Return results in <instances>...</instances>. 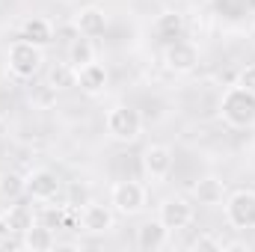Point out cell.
Instances as JSON below:
<instances>
[{
	"instance_id": "6da1fadb",
	"label": "cell",
	"mask_w": 255,
	"mask_h": 252,
	"mask_svg": "<svg viewBox=\"0 0 255 252\" xmlns=\"http://www.w3.org/2000/svg\"><path fill=\"white\" fill-rule=\"evenodd\" d=\"M220 119L229 127H253L255 125V95L244 86H229L220 95Z\"/></svg>"
},
{
	"instance_id": "7a4b0ae2",
	"label": "cell",
	"mask_w": 255,
	"mask_h": 252,
	"mask_svg": "<svg viewBox=\"0 0 255 252\" xmlns=\"http://www.w3.org/2000/svg\"><path fill=\"white\" fill-rule=\"evenodd\" d=\"M42 63H45V54L39 45L27 42V39H18L9 45L6 51V71L18 80H33L39 71H42Z\"/></svg>"
},
{
	"instance_id": "3957f363",
	"label": "cell",
	"mask_w": 255,
	"mask_h": 252,
	"mask_svg": "<svg viewBox=\"0 0 255 252\" xmlns=\"http://www.w3.org/2000/svg\"><path fill=\"white\" fill-rule=\"evenodd\" d=\"M104 127H107L110 139H116V142H136L142 133V116H139V110H133L128 104H116L107 110Z\"/></svg>"
},
{
	"instance_id": "277c9868",
	"label": "cell",
	"mask_w": 255,
	"mask_h": 252,
	"mask_svg": "<svg viewBox=\"0 0 255 252\" xmlns=\"http://www.w3.org/2000/svg\"><path fill=\"white\" fill-rule=\"evenodd\" d=\"M223 208H226V220H229L232 229H241V232L255 229V190L244 187L229 193Z\"/></svg>"
},
{
	"instance_id": "5b68a950",
	"label": "cell",
	"mask_w": 255,
	"mask_h": 252,
	"mask_svg": "<svg viewBox=\"0 0 255 252\" xmlns=\"http://www.w3.org/2000/svg\"><path fill=\"white\" fill-rule=\"evenodd\" d=\"M148 202V193L139 181H116L110 190V208L122 217H136Z\"/></svg>"
},
{
	"instance_id": "8992f818",
	"label": "cell",
	"mask_w": 255,
	"mask_h": 252,
	"mask_svg": "<svg viewBox=\"0 0 255 252\" xmlns=\"http://www.w3.org/2000/svg\"><path fill=\"white\" fill-rule=\"evenodd\" d=\"M139 163H142V175L157 184V181H166V178H169V172H172V166H175V154H172L169 145L154 142V145H148V148L142 151Z\"/></svg>"
},
{
	"instance_id": "52a82bcc",
	"label": "cell",
	"mask_w": 255,
	"mask_h": 252,
	"mask_svg": "<svg viewBox=\"0 0 255 252\" xmlns=\"http://www.w3.org/2000/svg\"><path fill=\"white\" fill-rule=\"evenodd\" d=\"M193 217H196V211H193V205L184 196H166V199L160 202V208H157V220H160L169 232L187 229L193 223Z\"/></svg>"
},
{
	"instance_id": "ba28073f",
	"label": "cell",
	"mask_w": 255,
	"mask_h": 252,
	"mask_svg": "<svg viewBox=\"0 0 255 252\" xmlns=\"http://www.w3.org/2000/svg\"><path fill=\"white\" fill-rule=\"evenodd\" d=\"M163 65L172 71V74H190L193 68L199 65V48L187 42V39H178V42H169L163 48Z\"/></svg>"
},
{
	"instance_id": "9c48e42d",
	"label": "cell",
	"mask_w": 255,
	"mask_h": 252,
	"mask_svg": "<svg viewBox=\"0 0 255 252\" xmlns=\"http://www.w3.org/2000/svg\"><path fill=\"white\" fill-rule=\"evenodd\" d=\"M60 178H57V172H51V169H45V166H39V169H30L27 175H24V193L30 196V199H36V202H51L57 193H60Z\"/></svg>"
},
{
	"instance_id": "30bf717a",
	"label": "cell",
	"mask_w": 255,
	"mask_h": 252,
	"mask_svg": "<svg viewBox=\"0 0 255 252\" xmlns=\"http://www.w3.org/2000/svg\"><path fill=\"white\" fill-rule=\"evenodd\" d=\"M116 226V211L98 202H86L80 208V229L86 235H107Z\"/></svg>"
},
{
	"instance_id": "8fae6325",
	"label": "cell",
	"mask_w": 255,
	"mask_h": 252,
	"mask_svg": "<svg viewBox=\"0 0 255 252\" xmlns=\"http://www.w3.org/2000/svg\"><path fill=\"white\" fill-rule=\"evenodd\" d=\"M74 86H80L83 95H101L107 89V68L98 63V60L80 65L74 71Z\"/></svg>"
},
{
	"instance_id": "7c38bea8",
	"label": "cell",
	"mask_w": 255,
	"mask_h": 252,
	"mask_svg": "<svg viewBox=\"0 0 255 252\" xmlns=\"http://www.w3.org/2000/svg\"><path fill=\"white\" fill-rule=\"evenodd\" d=\"M74 30L86 39H98L107 30V12L101 6H83L74 15Z\"/></svg>"
},
{
	"instance_id": "4fadbf2b",
	"label": "cell",
	"mask_w": 255,
	"mask_h": 252,
	"mask_svg": "<svg viewBox=\"0 0 255 252\" xmlns=\"http://www.w3.org/2000/svg\"><path fill=\"white\" fill-rule=\"evenodd\" d=\"M151 33H154V39H157V42H163V45L184 39V15H181V12H175V9L160 12V15L154 18V24H151Z\"/></svg>"
},
{
	"instance_id": "5bb4252c",
	"label": "cell",
	"mask_w": 255,
	"mask_h": 252,
	"mask_svg": "<svg viewBox=\"0 0 255 252\" xmlns=\"http://www.w3.org/2000/svg\"><path fill=\"white\" fill-rule=\"evenodd\" d=\"M169 229L160 223V220H148V223H142L139 229H136V250L142 252H157L163 250L166 244H169Z\"/></svg>"
},
{
	"instance_id": "9a60e30c",
	"label": "cell",
	"mask_w": 255,
	"mask_h": 252,
	"mask_svg": "<svg viewBox=\"0 0 255 252\" xmlns=\"http://www.w3.org/2000/svg\"><path fill=\"white\" fill-rule=\"evenodd\" d=\"M193 196H196V202L199 205H205V208H217V205H223L226 202V184L217 178V175H205V178H199L196 184H193Z\"/></svg>"
},
{
	"instance_id": "2e32d148",
	"label": "cell",
	"mask_w": 255,
	"mask_h": 252,
	"mask_svg": "<svg viewBox=\"0 0 255 252\" xmlns=\"http://www.w3.org/2000/svg\"><path fill=\"white\" fill-rule=\"evenodd\" d=\"M21 247H24V250H33V252H48V250L57 247V235H54L51 226L33 223V226L21 235Z\"/></svg>"
},
{
	"instance_id": "e0dca14e",
	"label": "cell",
	"mask_w": 255,
	"mask_h": 252,
	"mask_svg": "<svg viewBox=\"0 0 255 252\" xmlns=\"http://www.w3.org/2000/svg\"><path fill=\"white\" fill-rule=\"evenodd\" d=\"M21 39L33 42V45H39V48H48V45L54 42V24H51L48 18H42V15H33V18H27V21L21 24Z\"/></svg>"
},
{
	"instance_id": "ac0fdd59",
	"label": "cell",
	"mask_w": 255,
	"mask_h": 252,
	"mask_svg": "<svg viewBox=\"0 0 255 252\" xmlns=\"http://www.w3.org/2000/svg\"><path fill=\"white\" fill-rule=\"evenodd\" d=\"M3 223H6V229H9L12 235H24V232L36 223V214H33V208H30L27 202H12V205L3 211Z\"/></svg>"
},
{
	"instance_id": "d6986e66",
	"label": "cell",
	"mask_w": 255,
	"mask_h": 252,
	"mask_svg": "<svg viewBox=\"0 0 255 252\" xmlns=\"http://www.w3.org/2000/svg\"><path fill=\"white\" fill-rule=\"evenodd\" d=\"M92 60H95V45H92V39H86V36L77 33V39L68 42V65L77 71L80 65L92 63Z\"/></svg>"
},
{
	"instance_id": "ffe728a7",
	"label": "cell",
	"mask_w": 255,
	"mask_h": 252,
	"mask_svg": "<svg viewBox=\"0 0 255 252\" xmlns=\"http://www.w3.org/2000/svg\"><path fill=\"white\" fill-rule=\"evenodd\" d=\"M0 196L3 199H18V196H24V175H18V172H3L0 175Z\"/></svg>"
},
{
	"instance_id": "44dd1931",
	"label": "cell",
	"mask_w": 255,
	"mask_h": 252,
	"mask_svg": "<svg viewBox=\"0 0 255 252\" xmlns=\"http://www.w3.org/2000/svg\"><path fill=\"white\" fill-rule=\"evenodd\" d=\"M51 86L54 89H65V86H74V68L65 63L60 68H54L51 71Z\"/></svg>"
},
{
	"instance_id": "7402d4cb",
	"label": "cell",
	"mask_w": 255,
	"mask_h": 252,
	"mask_svg": "<svg viewBox=\"0 0 255 252\" xmlns=\"http://www.w3.org/2000/svg\"><path fill=\"white\" fill-rule=\"evenodd\" d=\"M190 250L193 252H220L223 250V241L214 238V235H199V238L190 244Z\"/></svg>"
},
{
	"instance_id": "603a6c76",
	"label": "cell",
	"mask_w": 255,
	"mask_h": 252,
	"mask_svg": "<svg viewBox=\"0 0 255 252\" xmlns=\"http://www.w3.org/2000/svg\"><path fill=\"white\" fill-rule=\"evenodd\" d=\"M238 86L250 89V92L255 95V63H253V65H244V68H241V74H238Z\"/></svg>"
},
{
	"instance_id": "cb8c5ba5",
	"label": "cell",
	"mask_w": 255,
	"mask_h": 252,
	"mask_svg": "<svg viewBox=\"0 0 255 252\" xmlns=\"http://www.w3.org/2000/svg\"><path fill=\"white\" fill-rule=\"evenodd\" d=\"M250 12L255 15V0H250Z\"/></svg>"
}]
</instances>
